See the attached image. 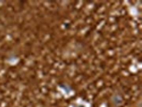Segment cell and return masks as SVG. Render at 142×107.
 Returning <instances> with one entry per match:
<instances>
[{
    "instance_id": "1",
    "label": "cell",
    "mask_w": 142,
    "mask_h": 107,
    "mask_svg": "<svg viewBox=\"0 0 142 107\" xmlns=\"http://www.w3.org/2000/svg\"><path fill=\"white\" fill-rule=\"evenodd\" d=\"M113 101L115 105H119L121 103L122 99L120 97L116 96L113 98Z\"/></svg>"
}]
</instances>
